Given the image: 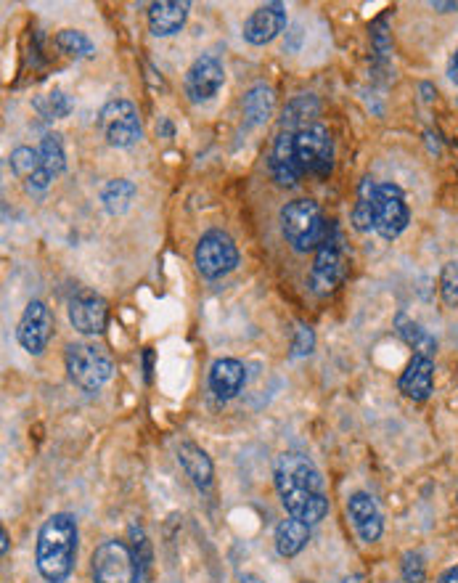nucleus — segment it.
<instances>
[{"label":"nucleus","instance_id":"obj_35","mask_svg":"<svg viewBox=\"0 0 458 583\" xmlns=\"http://www.w3.org/2000/svg\"><path fill=\"white\" fill-rule=\"evenodd\" d=\"M300 40H302V27L300 24H294L292 30H289V43H284V48L289 53H294L297 48H300Z\"/></svg>","mask_w":458,"mask_h":583},{"label":"nucleus","instance_id":"obj_9","mask_svg":"<svg viewBox=\"0 0 458 583\" xmlns=\"http://www.w3.org/2000/svg\"><path fill=\"white\" fill-rule=\"evenodd\" d=\"M297 144V159H300L302 173L316 175V178H329L334 170V141L326 125L313 122L302 128L294 138Z\"/></svg>","mask_w":458,"mask_h":583},{"label":"nucleus","instance_id":"obj_14","mask_svg":"<svg viewBox=\"0 0 458 583\" xmlns=\"http://www.w3.org/2000/svg\"><path fill=\"white\" fill-rule=\"evenodd\" d=\"M109 308L106 300L96 292H77L69 300V324L80 334H101L106 329Z\"/></svg>","mask_w":458,"mask_h":583},{"label":"nucleus","instance_id":"obj_13","mask_svg":"<svg viewBox=\"0 0 458 583\" xmlns=\"http://www.w3.org/2000/svg\"><path fill=\"white\" fill-rule=\"evenodd\" d=\"M286 27V6L284 3H265L257 11H252L247 22H244V40L249 46H268L284 32Z\"/></svg>","mask_w":458,"mask_h":583},{"label":"nucleus","instance_id":"obj_5","mask_svg":"<svg viewBox=\"0 0 458 583\" xmlns=\"http://www.w3.org/2000/svg\"><path fill=\"white\" fill-rule=\"evenodd\" d=\"M93 583H143L141 565L125 541H104L91 557Z\"/></svg>","mask_w":458,"mask_h":583},{"label":"nucleus","instance_id":"obj_34","mask_svg":"<svg viewBox=\"0 0 458 583\" xmlns=\"http://www.w3.org/2000/svg\"><path fill=\"white\" fill-rule=\"evenodd\" d=\"M313 348H316V334H313L310 326L300 324L297 326V334H294V342H292V358L310 356Z\"/></svg>","mask_w":458,"mask_h":583},{"label":"nucleus","instance_id":"obj_39","mask_svg":"<svg viewBox=\"0 0 458 583\" xmlns=\"http://www.w3.org/2000/svg\"><path fill=\"white\" fill-rule=\"evenodd\" d=\"M429 6L435 8V11H443V14H448V11H458V3H440V0H432Z\"/></svg>","mask_w":458,"mask_h":583},{"label":"nucleus","instance_id":"obj_38","mask_svg":"<svg viewBox=\"0 0 458 583\" xmlns=\"http://www.w3.org/2000/svg\"><path fill=\"white\" fill-rule=\"evenodd\" d=\"M448 77H451L453 83L458 85V48H456V53L451 56V64H448Z\"/></svg>","mask_w":458,"mask_h":583},{"label":"nucleus","instance_id":"obj_12","mask_svg":"<svg viewBox=\"0 0 458 583\" xmlns=\"http://www.w3.org/2000/svg\"><path fill=\"white\" fill-rule=\"evenodd\" d=\"M53 332V318L48 305L43 300H32L27 308H24L22 318H19V326H16V340L22 345L30 356H43V350L48 348Z\"/></svg>","mask_w":458,"mask_h":583},{"label":"nucleus","instance_id":"obj_31","mask_svg":"<svg viewBox=\"0 0 458 583\" xmlns=\"http://www.w3.org/2000/svg\"><path fill=\"white\" fill-rule=\"evenodd\" d=\"M128 538H130V549H133L138 565H141L143 581H146V576H149V570H151V560H154V554H151L149 538H146V533H143L141 525H136V523H133L128 528Z\"/></svg>","mask_w":458,"mask_h":583},{"label":"nucleus","instance_id":"obj_15","mask_svg":"<svg viewBox=\"0 0 458 583\" xmlns=\"http://www.w3.org/2000/svg\"><path fill=\"white\" fill-rule=\"evenodd\" d=\"M294 138H297V133L281 130L276 138V144H273L271 159H268L273 181H276L278 186H286V189L297 186L302 175H305L302 173L300 159H297V144H294Z\"/></svg>","mask_w":458,"mask_h":583},{"label":"nucleus","instance_id":"obj_4","mask_svg":"<svg viewBox=\"0 0 458 583\" xmlns=\"http://www.w3.org/2000/svg\"><path fill=\"white\" fill-rule=\"evenodd\" d=\"M64 364H67L72 385L88 395L98 393L114 374L112 356L96 342H72V345H67Z\"/></svg>","mask_w":458,"mask_h":583},{"label":"nucleus","instance_id":"obj_11","mask_svg":"<svg viewBox=\"0 0 458 583\" xmlns=\"http://www.w3.org/2000/svg\"><path fill=\"white\" fill-rule=\"evenodd\" d=\"M226 83V69L220 64L215 53H202L194 64L188 67L186 77H183V91H186L191 104H207L220 93Z\"/></svg>","mask_w":458,"mask_h":583},{"label":"nucleus","instance_id":"obj_2","mask_svg":"<svg viewBox=\"0 0 458 583\" xmlns=\"http://www.w3.org/2000/svg\"><path fill=\"white\" fill-rule=\"evenodd\" d=\"M77 541H80L77 520L67 512H56L43 523L35 546V565L48 583H61L72 576L77 562Z\"/></svg>","mask_w":458,"mask_h":583},{"label":"nucleus","instance_id":"obj_21","mask_svg":"<svg viewBox=\"0 0 458 583\" xmlns=\"http://www.w3.org/2000/svg\"><path fill=\"white\" fill-rule=\"evenodd\" d=\"M178 462L186 470V475L191 477V483L199 488V491H210L212 483H215V467H212V459L207 456L204 448H199L196 443H181L178 446Z\"/></svg>","mask_w":458,"mask_h":583},{"label":"nucleus","instance_id":"obj_27","mask_svg":"<svg viewBox=\"0 0 458 583\" xmlns=\"http://www.w3.org/2000/svg\"><path fill=\"white\" fill-rule=\"evenodd\" d=\"M374 197H376V183L371 178H363L358 186V202L353 207V226L368 234L374 231Z\"/></svg>","mask_w":458,"mask_h":583},{"label":"nucleus","instance_id":"obj_1","mask_svg":"<svg viewBox=\"0 0 458 583\" xmlns=\"http://www.w3.org/2000/svg\"><path fill=\"white\" fill-rule=\"evenodd\" d=\"M273 480H276V491L289 517L316 525L329 515L323 475L310 456L297 454V451L281 454L273 464Z\"/></svg>","mask_w":458,"mask_h":583},{"label":"nucleus","instance_id":"obj_3","mask_svg":"<svg viewBox=\"0 0 458 583\" xmlns=\"http://www.w3.org/2000/svg\"><path fill=\"white\" fill-rule=\"evenodd\" d=\"M281 231L284 239L292 244L294 252L318 250L323 236L329 231V223L323 218L321 207L313 199H294L281 207Z\"/></svg>","mask_w":458,"mask_h":583},{"label":"nucleus","instance_id":"obj_24","mask_svg":"<svg viewBox=\"0 0 458 583\" xmlns=\"http://www.w3.org/2000/svg\"><path fill=\"white\" fill-rule=\"evenodd\" d=\"M395 329H398L400 340L406 342L408 348L416 350V356L435 358L437 340L427 332V329H424V326L416 324L413 318H408L406 313H400V316L395 318Z\"/></svg>","mask_w":458,"mask_h":583},{"label":"nucleus","instance_id":"obj_17","mask_svg":"<svg viewBox=\"0 0 458 583\" xmlns=\"http://www.w3.org/2000/svg\"><path fill=\"white\" fill-rule=\"evenodd\" d=\"M347 515H350V520H353L361 541L374 544V541L382 538V530H384L382 509H379V504H376L368 493H353V496L347 499Z\"/></svg>","mask_w":458,"mask_h":583},{"label":"nucleus","instance_id":"obj_8","mask_svg":"<svg viewBox=\"0 0 458 583\" xmlns=\"http://www.w3.org/2000/svg\"><path fill=\"white\" fill-rule=\"evenodd\" d=\"M196 271L202 273L204 279H223L231 271H236L239 265V247L231 236L220 228H212L199 239L194 250Z\"/></svg>","mask_w":458,"mask_h":583},{"label":"nucleus","instance_id":"obj_6","mask_svg":"<svg viewBox=\"0 0 458 583\" xmlns=\"http://www.w3.org/2000/svg\"><path fill=\"white\" fill-rule=\"evenodd\" d=\"M342 276H345V247H342V234H339L337 223L331 220L329 231H326L321 247L316 250L313 268H310V289H313V295H331L339 287Z\"/></svg>","mask_w":458,"mask_h":583},{"label":"nucleus","instance_id":"obj_28","mask_svg":"<svg viewBox=\"0 0 458 583\" xmlns=\"http://www.w3.org/2000/svg\"><path fill=\"white\" fill-rule=\"evenodd\" d=\"M40 159H43V167L51 178H59L64 170H67V152H64V141H61L59 133H48L43 136L38 146Z\"/></svg>","mask_w":458,"mask_h":583},{"label":"nucleus","instance_id":"obj_29","mask_svg":"<svg viewBox=\"0 0 458 583\" xmlns=\"http://www.w3.org/2000/svg\"><path fill=\"white\" fill-rule=\"evenodd\" d=\"M32 106L38 109V114L43 120H64L72 112V99H69L67 93L61 91V88H53V91L43 93L38 99L32 101Z\"/></svg>","mask_w":458,"mask_h":583},{"label":"nucleus","instance_id":"obj_10","mask_svg":"<svg viewBox=\"0 0 458 583\" xmlns=\"http://www.w3.org/2000/svg\"><path fill=\"white\" fill-rule=\"evenodd\" d=\"M411 223V210H408L406 194L395 183H379L374 197V231L382 239L392 242L398 239Z\"/></svg>","mask_w":458,"mask_h":583},{"label":"nucleus","instance_id":"obj_37","mask_svg":"<svg viewBox=\"0 0 458 583\" xmlns=\"http://www.w3.org/2000/svg\"><path fill=\"white\" fill-rule=\"evenodd\" d=\"M437 583H458V565L456 568H448L443 576L437 578Z\"/></svg>","mask_w":458,"mask_h":583},{"label":"nucleus","instance_id":"obj_16","mask_svg":"<svg viewBox=\"0 0 458 583\" xmlns=\"http://www.w3.org/2000/svg\"><path fill=\"white\" fill-rule=\"evenodd\" d=\"M8 165H11V173L24 183V189L30 191V194H43V191L51 186L53 178L46 173L38 149L16 146L14 152H11V157H8Z\"/></svg>","mask_w":458,"mask_h":583},{"label":"nucleus","instance_id":"obj_41","mask_svg":"<svg viewBox=\"0 0 458 583\" xmlns=\"http://www.w3.org/2000/svg\"><path fill=\"white\" fill-rule=\"evenodd\" d=\"M241 583H263V581H260L257 576H249V573H244V576H241Z\"/></svg>","mask_w":458,"mask_h":583},{"label":"nucleus","instance_id":"obj_19","mask_svg":"<svg viewBox=\"0 0 458 583\" xmlns=\"http://www.w3.org/2000/svg\"><path fill=\"white\" fill-rule=\"evenodd\" d=\"M435 385V361L429 356H416L413 353L411 364L406 366L403 377H400L398 387L400 393L411 398V401H427Z\"/></svg>","mask_w":458,"mask_h":583},{"label":"nucleus","instance_id":"obj_33","mask_svg":"<svg viewBox=\"0 0 458 583\" xmlns=\"http://www.w3.org/2000/svg\"><path fill=\"white\" fill-rule=\"evenodd\" d=\"M400 573L406 583H424L427 581V562L419 552H406L400 562Z\"/></svg>","mask_w":458,"mask_h":583},{"label":"nucleus","instance_id":"obj_30","mask_svg":"<svg viewBox=\"0 0 458 583\" xmlns=\"http://www.w3.org/2000/svg\"><path fill=\"white\" fill-rule=\"evenodd\" d=\"M56 48L64 56H69V59H91L93 53H96L93 40L80 30H61L56 35Z\"/></svg>","mask_w":458,"mask_h":583},{"label":"nucleus","instance_id":"obj_40","mask_svg":"<svg viewBox=\"0 0 458 583\" xmlns=\"http://www.w3.org/2000/svg\"><path fill=\"white\" fill-rule=\"evenodd\" d=\"M0 541H3V544H0V552L8 554V533H6V528L0 530Z\"/></svg>","mask_w":458,"mask_h":583},{"label":"nucleus","instance_id":"obj_25","mask_svg":"<svg viewBox=\"0 0 458 583\" xmlns=\"http://www.w3.org/2000/svg\"><path fill=\"white\" fill-rule=\"evenodd\" d=\"M138 189L133 181H125V178H117V181H109L101 189V205L109 215H122L128 212L133 199H136Z\"/></svg>","mask_w":458,"mask_h":583},{"label":"nucleus","instance_id":"obj_26","mask_svg":"<svg viewBox=\"0 0 458 583\" xmlns=\"http://www.w3.org/2000/svg\"><path fill=\"white\" fill-rule=\"evenodd\" d=\"M318 114V101L313 96H297L292 104L284 109V117H281V128L289 130V133H300L302 128L313 125V117Z\"/></svg>","mask_w":458,"mask_h":583},{"label":"nucleus","instance_id":"obj_18","mask_svg":"<svg viewBox=\"0 0 458 583\" xmlns=\"http://www.w3.org/2000/svg\"><path fill=\"white\" fill-rule=\"evenodd\" d=\"M247 385V369L236 358H218L210 366V390L218 401H231Z\"/></svg>","mask_w":458,"mask_h":583},{"label":"nucleus","instance_id":"obj_32","mask_svg":"<svg viewBox=\"0 0 458 583\" xmlns=\"http://www.w3.org/2000/svg\"><path fill=\"white\" fill-rule=\"evenodd\" d=\"M440 295L448 308H458V263H445L440 273Z\"/></svg>","mask_w":458,"mask_h":583},{"label":"nucleus","instance_id":"obj_36","mask_svg":"<svg viewBox=\"0 0 458 583\" xmlns=\"http://www.w3.org/2000/svg\"><path fill=\"white\" fill-rule=\"evenodd\" d=\"M151 371H154V353H151V348L143 350V377H146V382H151Z\"/></svg>","mask_w":458,"mask_h":583},{"label":"nucleus","instance_id":"obj_20","mask_svg":"<svg viewBox=\"0 0 458 583\" xmlns=\"http://www.w3.org/2000/svg\"><path fill=\"white\" fill-rule=\"evenodd\" d=\"M191 3L188 0H162L149 6V27L157 38H170L183 30Z\"/></svg>","mask_w":458,"mask_h":583},{"label":"nucleus","instance_id":"obj_7","mask_svg":"<svg viewBox=\"0 0 458 583\" xmlns=\"http://www.w3.org/2000/svg\"><path fill=\"white\" fill-rule=\"evenodd\" d=\"M98 128L104 133L106 144L114 149H130L143 136L141 114L136 104L128 99H112L98 112Z\"/></svg>","mask_w":458,"mask_h":583},{"label":"nucleus","instance_id":"obj_22","mask_svg":"<svg viewBox=\"0 0 458 583\" xmlns=\"http://www.w3.org/2000/svg\"><path fill=\"white\" fill-rule=\"evenodd\" d=\"M241 109H244V117H247L249 125H265L273 117V109H276V93H273L271 85H252L244 93Z\"/></svg>","mask_w":458,"mask_h":583},{"label":"nucleus","instance_id":"obj_42","mask_svg":"<svg viewBox=\"0 0 458 583\" xmlns=\"http://www.w3.org/2000/svg\"><path fill=\"white\" fill-rule=\"evenodd\" d=\"M342 583H363V578L361 576H347Z\"/></svg>","mask_w":458,"mask_h":583},{"label":"nucleus","instance_id":"obj_43","mask_svg":"<svg viewBox=\"0 0 458 583\" xmlns=\"http://www.w3.org/2000/svg\"><path fill=\"white\" fill-rule=\"evenodd\" d=\"M305 583H310V581H305Z\"/></svg>","mask_w":458,"mask_h":583},{"label":"nucleus","instance_id":"obj_23","mask_svg":"<svg viewBox=\"0 0 458 583\" xmlns=\"http://www.w3.org/2000/svg\"><path fill=\"white\" fill-rule=\"evenodd\" d=\"M310 541V525L297 520V517H286L276 528V552L281 557H297V554L308 546Z\"/></svg>","mask_w":458,"mask_h":583}]
</instances>
